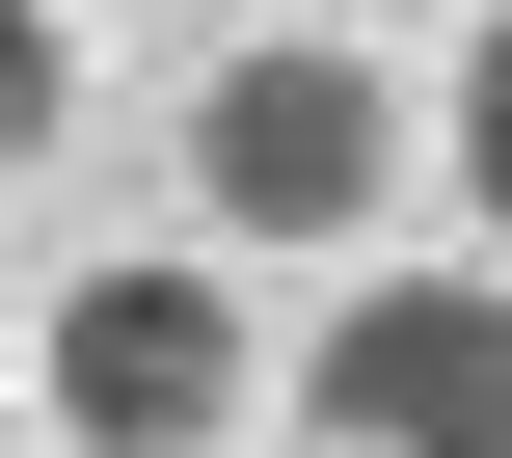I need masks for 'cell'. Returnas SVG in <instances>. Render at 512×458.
Segmentation results:
<instances>
[{"label":"cell","instance_id":"7a4b0ae2","mask_svg":"<svg viewBox=\"0 0 512 458\" xmlns=\"http://www.w3.org/2000/svg\"><path fill=\"white\" fill-rule=\"evenodd\" d=\"M243 378H270V351H243V297H216L189 243H135V270H81V297L27 324V405H54L81 458H216Z\"/></svg>","mask_w":512,"mask_h":458},{"label":"cell","instance_id":"6da1fadb","mask_svg":"<svg viewBox=\"0 0 512 458\" xmlns=\"http://www.w3.org/2000/svg\"><path fill=\"white\" fill-rule=\"evenodd\" d=\"M378 189H405V81H378V54L270 27V54L189 81V216H216V243H351Z\"/></svg>","mask_w":512,"mask_h":458},{"label":"cell","instance_id":"277c9868","mask_svg":"<svg viewBox=\"0 0 512 458\" xmlns=\"http://www.w3.org/2000/svg\"><path fill=\"white\" fill-rule=\"evenodd\" d=\"M54 135H81V27H54V0H0V162H54Z\"/></svg>","mask_w":512,"mask_h":458},{"label":"cell","instance_id":"5b68a950","mask_svg":"<svg viewBox=\"0 0 512 458\" xmlns=\"http://www.w3.org/2000/svg\"><path fill=\"white\" fill-rule=\"evenodd\" d=\"M459 189H486V243H512V27H486V81H459Z\"/></svg>","mask_w":512,"mask_h":458},{"label":"cell","instance_id":"3957f363","mask_svg":"<svg viewBox=\"0 0 512 458\" xmlns=\"http://www.w3.org/2000/svg\"><path fill=\"white\" fill-rule=\"evenodd\" d=\"M297 432L324 458H512V270H405L297 351Z\"/></svg>","mask_w":512,"mask_h":458}]
</instances>
